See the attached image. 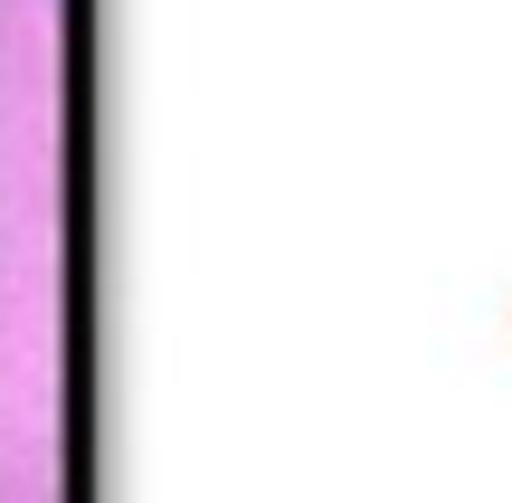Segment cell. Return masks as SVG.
Returning <instances> with one entry per match:
<instances>
[{"instance_id": "obj_1", "label": "cell", "mask_w": 512, "mask_h": 503, "mask_svg": "<svg viewBox=\"0 0 512 503\" xmlns=\"http://www.w3.org/2000/svg\"><path fill=\"white\" fill-rule=\"evenodd\" d=\"M57 0H0V503H57Z\"/></svg>"}]
</instances>
